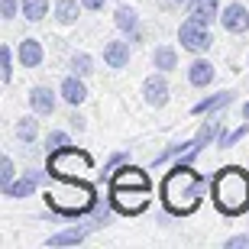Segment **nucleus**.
Returning a JSON list of instances; mask_svg holds the SVG:
<instances>
[{
    "label": "nucleus",
    "instance_id": "nucleus-1",
    "mask_svg": "<svg viewBox=\"0 0 249 249\" xmlns=\"http://www.w3.org/2000/svg\"><path fill=\"white\" fill-rule=\"evenodd\" d=\"M204 178L191 165H175L162 181V201L172 213H191L201 204Z\"/></svg>",
    "mask_w": 249,
    "mask_h": 249
},
{
    "label": "nucleus",
    "instance_id": "nucleus-2",
    "mask_svg": "<svg viewBox=\"0 0 249 249\" xmlns=\"http://www.w3.org/2000/svg\"><path fill=\"white\" fill-rule=\"evenodd\" d=\"M213 204L223 213H243L249 207V175L243 168H220V175L213 178Z\"/></svg>",
    "mask_w": 249,
    "mask_h": 249
},
{
    "label": "nucleus",
    "instance_id": "nucleus-3",
    "mask_svg": "<svg viewBox=\"0 0 249 249\" xmlns=\"http://www.w3.org/2000/svg\"><path fill=\"white\" fill-rule=\"evenodd\" d=\"M46 204L58 213H68V217L71 213H84V211H91V204H94V188L78 181V178L74 181L71 178H62V185L46 194Z\"/></svg>",
    "mask_w": 249,
    "mask_h": 249
},
{
    "label": "nucleus",
    "instance_id": "nucleus-4",
    "mask_svg": "<svg viewBox=\"0 0 249 249\" xmlns=\"http://www.w3.org/2000/svg\"><path fill=\"white\" fill-rule=\"evenodd\" d=\"M49 172L55 178H78L81 172H91V156L71 146L55 149V152H49Z\"/></svg>",
    "mask_w": 249,
    "mask_h": 249
},
{
    "label": "nucleus",
    "instance_id": "nucleus-5",
    "mask_svg": "<svg viewBox=\"0 0 249 249\" xmlns=\"http://www.w3.org/2000/svg\"><path fill=\"white\" fill-rule=\"evenodd\" d=\"M149 191H152V188L110 185V197H113V204H117V211H123V213H139V211H146V204H149Z\"/></svg>",
    "mask_w": 249,
    "mask_h": 249
},
{
    "label": "nucleus",
    "instance_id": "nucleus-6",
    "mask_svg": "<svg viewBox=\"0 0 249 249\" xmlns=\"http://www.w3.org/2000/svg\"><path fill=\"white\" fill-rule=\"evenodd\" d=\"M178 39H181V46H185L188 52H207V49H211V42H213L211 33H207V26H204V23H197V19L181 23Z\"/></svg>",
    "mask_w": 249,
    "mask_h": 249
},
{
    "label": "nucleus",
    "instance_id": "nucleus-7",
    "mask_svg": "<svg viewBox=\"0 0 249 249\" xmlns=\"http://www.w3.org/2000/svg\"><path fill=\"white\" fill-rule=\"evenodd\" d=\"M220 23H223V29H227V33H246V29H249V13H246V7H243V3H230V7L223 10Z\"/></svg>",
    "mask_w": 249,
    "mask_h": 249
},
{
    "label": "nucleus",
    "instance_id": "nucleus-8",
    "mask_svg": "<svg viewBox=\"0 0 249 249\" xmlns=\"http://www.w3.org/2000/svg\"><path fill=\"white\" fill-rule=\"evenodd\" d=\"M104 62L110 65V68H126L129 65V42H107L104 46Z\"/></svg>",
    "mask_w": 249,
    "mask_h": 249
},
{
    "label": "nucleus",
    "instance_id": "nucleus-9",
    "mask_svg": "<svg viewBox=\"0 0 249 249\" xmlns=\"http://www.w3.org/2000/svg\"><path fill=\"white\" fill-rule=\"evenodd\" d=\"M142 94H146V104H149V107H165V101H168V84L162 81V78H149V81L142 84Z\"/></svg>",
    "mask_w": 249,
    "mask_h": 249
},
{
    "label": "nucleus",
    "instance_id": "nucleus-10",
    "mask_svg": "<svg viewBox=\"0 0 249 249\" xmlns=\"http://www.w3.org/2000/svg\"><path fill=\"white\" fill-rule=\"evenodd\" d=\"M188 3H191V19H197L204 26H211V19H217L220 0H188Z\"/></svg>",
    "mask_w": 249,
    "mask_h": 249
},
{
    "label": "nucleus",
    "instance_id": "nucleus-11",
    "mask_svg": "<svg viewBox=\"0 0 249 249\" xmlns=\"http://www.w3.org/2000/svg\"><path fill=\"white\" fill-rule=\"evenodd\" d=\"M113 185H126V188H152L149 185L146 172H139V168H120L117 175H113Z\"/></svg>",
    "mask_w": 249,
    "mask_h": 249
},
{
    "label": "nucleus",
    "instance_id": "nucleus-12",
    "mask_svg": "<svg viewBox=\"0 0 249 249\" xmlns=\"http://www.w3.org/2000/svg\"><path fill=\"white\" fill-rule=\"evenodd\" d=\"M36 185H39V172H26L19 181H13L10 188H3V194H7V197H26V194L36 191Z\"/></svg>",
    "mask_w": 249,
    "mask_h": 249
},
{
    "label": "nucleus",
    "instance_id": "nucleus-13",
    "mask_svg": "<svg viewBox=\"0 0 249 249\" xmlns=\"http://www.w3.org/2000/svg\"><path fill=\"white\" fill-rule=\"evenodd\" d=\"M29 104H33L36 113H52L55 110V94L49 91V88H33L29 91Z\"/></svg>",
    "mask_w": 249,
    "mask_h": 249
},
{
    "label": "nucleus",
    "instance_id": "nucleus-14",
    "mask_svg": "<svg viewBox=\"0 0 249 249\" xmlns=\"http://www.w3.org/2000/svg\"><path fill=\"white\" fill-rule=\"evenodd\" d=\"M62 97L71 104V107H78V104H84V97H88V88H84L78 78H65L62 81Z\"/></svg>",
    "mask_w": 249,
    "mask_h": 249
},
{
    "label": "nucleus",
    "instance_id": "nucleus-15",
    "mask_svg": "<svg viewBox=\"0 0 249 249\" xmlns=\"http://www.w3.org/2000/svg\"><path fill=\"white\" fill-rule=\"evenodd\" d=\"M188 78H191L194 88H204V84H211V81H213V65H211V62H204V58H197V62L188 68Z\"/></svg>",
    "mask_w": 249,
    "mask_h": 249
},
{
    "label": "nucleus",
    "instance_id": "nucleus-16",
    "mask_svg": "<svg viewBox=\"0 0 249 249\" xmlns=\"http://www.w3.org/2000/svg\"><path fill=\"white\" fill-rule=\"evenodd\" d=\"M19 62L26 65V68H36L42 62V46H39L36 39H23L19 42Z\"/></svg>",
    "mask_w": 249,
    "mask_h": 249
},
{
    "label": "nucleus",
    "instance_id": "nucleus-17",
    "mask_svg": "<svg viewBox=\"0 0 249 249\" xmlns=\"http://www.w3.org/2000/svg\"><path fill=\"white\" fill-rule=\"evenodd\" d=\"M19 7H23V13H26V19H33V23H39V19H46V13H49V0H23Z\"/></svg>",
    "mask_w": 249,
    "mask_h": 249
},
{
    "label": "nucleus",
    "instance_id": "nucleus-18",
    "mask_svg": "<svg viewBox=\"0 0 249 249\" xmlns=\"http://www.w3.org/2000/svg\"><path fill=\"white\" fill-rule=\"evenodd\" d=\"M230 97H233L230 91H220V94H213V97H207V101L194 104V113H211V110H217V107H223V104H230Z\"/></svg>",
    "mask_w": 249,
    "mask_h": 249
},
{
    "label": "nucleus",
    "instance_id": "nucleus-19",
    "mask_svg": "<svg viewBox=\"0 0 249 249\" xmlns=\"http://www.w3.org/2000/svg\"><path fill=\"white\" fill-rule=\"evenodd\" d=\"M55 17H58V23H74L78 19V0H58L55 3Z\"/></svg>",
    "mask_w": 249,
    "mask_h": 249
},
{
    "label": "nucleus",
    "instance_id": "nucleus-20",
    "mask_svg": "<svg viewBox=\"0 0 249 249\" xmlns=\"http://www.w3.org/2000/svg\"><path fill=\"white\" fill-rule=\"evenodd\" d=\"M117 26H120V29H126V33H133V36H136V26H139L136 10H133V7H120V10H117Z\"/></svg>",
    "mask_w": 249,
    "mask_h": 249
},
{
    "label": "nucleus",
    "instance_id": "nucleus-21",
    "mask_svg": "<svg viewBox=\"0 0 249 249\" xmlns=\"http://www.w3.org/2000/svg\"><path fill=\"white\" fill-rule=\"evenodd\" d=\"M84 233H88V230H65V233H58V236H52L49 246H71V243H81Z\"/></svg>",
    "mask_w": 249,
    "mask_h": 249
},
{
    "label": "nucleus",
    "instance_id": "nucleus-22",
    "mask_svg": "<svg viewBox=\"0 0 249 249\" xmlns=\"http://www.w3.org/2000/svg\"><path fill=\"white\" fill-rule=\"evenodd\" d=\"M0 68H3V84L13 78V52H10V46H0Z\"/></svg>",
    "mask_w": 249,
    "mask_h": 249
},
{
    "label": "nucleus",
    "instance_id": "nucleus-23",
    "mask_svg": "<svg viewBox=\"0 0 249 249\" xmlns=\"http://www.w3.org/2000/svg\"><path fill=\"white\" fill-rule=\"evenodd\" d=\"M13 175H17V172H13V159L3 156V159H0V188L13 185Z\"/></svg>",
    "mask_w": 249,
    "mask_h": 249
},
{
    "label": "nucleus",
    "instance_id": "nucleus-24",
    "mask_svg": "<svg viewBox=\"0 0 249 249\" xmlns=\"http://www.w3.org/2000/svg\"><path fill=\"white\" fill-rule=\"evenodd\" d=\"M156 68H175V52L172 49H156Z\"/></svg>",
    "mask_w": 249,
    "mask_h": 249
},
{
    "label": "nucleus",
    "instance_id": "nucleus-25",
    "mask_svg": "<svg viewBox=\"0 0 249 249\" xmlns=\"http://www.w3.org/2000/svg\"><path fill=\"white\" fill-rule=\"evenodd\" d=\"M46 142H49V152H55V149H65V146H68V133H58V129H55V133H49Z\"/></svg>",
    "mask_w": 249,
    "mask_h": 249
},
{
    "label": "nucleus",
    "instance_id": "nucleus-26",
    "mask_svg": "<svg viewBox=\"0 0 249 249\" xmlns=\"http://www.w3.org/2000/svg\"><path fill=\"white\" fill-rule=\"evenodd\" d=\"M246 133H249V123H246V126H240V129H230V133L220 139V146H233V142H240Z\"/></svg>",
    "mask_w": 249,
    "mask_h": 249
},
{
    "label": "nucleus",
    "instance_id": "nucleus-27",
    "mask_svg": "<svg viewBox=\"0 0 249 249\" xmlns=\"http://www.w3.org/2000/svg\"><path fill=\"white\" fill-rule=\"evenodd\" d=\"M17 133H19L23 139H36V120H29V117H26V120H19Z\"/></svg>",
    "mask_w": 249,
    "mask_h": 249
},
{
    "label": "nucleus",
    "instance_id": "nucleus-28",
    "mask_svg": "<svg viewBox=\"0 0 249 249\" xmlns=\"http://www.w3.org/2000/svg\"><path fill=\"white\" fill-rule=\"evenodd\" d=\"M74 71L78 74H91V55H74Z\"/></svg>",
    "mask_w": 249,
    "mask_h": 249
},
{
    "label": "nucleus",
    "instance_id": "nucleus-29",
    "mask_svg": "<svg viewBox=\"0 0 249 249\" xmlns=\"http://www.w3.org/2000/svg\"><path fill=\"white\" fill-rule=\"evenodd\" d=\"M0 13H3V19H13L17 17V0H0Z\"/></svg>",
    "mask_w": 249,
    "mask_h": 249
},
{
    "label": "nucleus",
    "instance_id": "nucleus-30",
    "mask_svg": "<svg viewBox=\"0 0 249 249\" xmlns=\"http://www.w3.org/2000/svg\"><path fill=\"white\" fill-rule=\"evenodd\" d=\"M81 7H88V10H101V7H104V0H81Z\"/></svg>",
    "mask_w": 249,
    "mask_h": 249
},
{
    "label": "nucleus",
    "instance_id": "nucleus-31",
    "mask_svg": "<svg viewBox=\"0 0 249 249\" xmlns=\"http://www.w3.org/2000/svg\"><path fill=\"white\" fill-rule=\"evenodd\" d=\"M246 243H249L246 236H236V240H230V243H227V246H246Z\"/></svg>",
    "mask_w": 249,
    "mask_h": 249
},
{
    "label": "nucleus",
    "instance_id": "nucleus-32",
    "mask_svg": "<svg viewBox=\"0 0 249 249\" xmlns=\"http://www.w3.org/2000/svg\"><path fill=\"white\" fill-rule=\"evenodd\" d=\"M243 117H246V120H249V104H246V107H243Z\"/></svg>",
    "mask_w": 249,
    "mask_h": 249
},
{
    "label": "nucleus",
    "instance_id": "nucleus-33",
    "mask_svg": "<svg viewBox=\"0 0 249 249\" xmlns=\"http://www.w3.org/2000/svg\"><path fill=\"white\" fill-rule=\"evenodd\" d=\"M175 3H181V0H175Z\"/></svg>",
    "mask_w": 249,
    "mask_h": 249
}]
</instances>
